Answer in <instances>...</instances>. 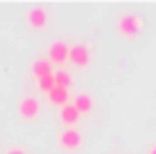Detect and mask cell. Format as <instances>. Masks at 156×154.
Here are the masks:
<instances>
[{
    "label": "cell",
    "mask_w": 156,
    "mask_h": 154,
    "mask_svg": "<svg viewBox=\"0 0 156 154\" xmlns=\"http://www.w3.org/2000/svg\"><path fill=\"white\" fill-rule=\"evenodd\" d=\"M140 30V18L138 16H122L120 18V32L127 36H136Z\"/></svg>",
    "instance_id": "4"
},
{
    "label": "cell",
    "mask_w": 156,
    "mask_h": 154,
    "mask_svg": "<svg viewBox=\"0 0 156 154\" xmlns=\"http://www.w3.org/2000/svg\"><path fill=\"white\" fill-rule=\"evenodd\" d=\"M149 154H156V147H154V150H152V152H149Z\"/></svg>",
    "instance_id": "14"
},
{
    "label": "cell",
    "mask_w": 156,
    "mask_h": 154,
    "mask_svg": "<svg viewBox=\"0 0 156 154\" xmlns=\"http://www.w3.org/2000/svg\"><path fill=\"white\" fill-rule=\"evenodd\" d=\"M68 55H70V45H66L63 41H55L50 45V52H48V61L50 63H63V61H68Z\"/></svg>",
    "instance_id": "1"
},
{
    "label": "cell",
    "mask_w": 156,
    "mask_h": 154,
    "mask_svg": "<svg viewBox=\"0 0 156 154\" xmlns=\"http://www.w3.org/2000/svg\"><path fill=\"white\" fill-rule=\"evenodd\" d=\"M48 98H50V102L52 104H59V107H66V104H68V91H66V88H55V91H50V93H48Z\"/></svg>",
    "instance_id": "7"
},
{
    "label": "cell",
    "mask_w": 156,
    "mask_h": 154,
    "mask_svg": "<svg viewBox=\"0 0 156 154\" xmlns=\"http://www.w3.org/2000/svg\"><path fill=\"white\" fill-rule=\"evenodd\" d=\"M73 107L79 111V113H88L90 109H93V100L88 98V95H77L73 102Z\"/></svg>",
    "instance_id": "10"
},
{
    "label": "cell",
    "mask_w": 156,
    "mask_h": 154,
    "mask_svg": "<svg viewBox=\"0 0 156 154\" xmlns=\"http://www.w3.org/2000/svg\"><path fill=\"white\" fill-rule=\"evenodd\" d=\"M27 23H30L34 30L45 27V23H48V9H43V7L30 9V12H27Z\"/></svg>",
    "instance_id": "3"
},
{
    "label": "cell",
    "mask_w": 156,
    "mask_h": 154,
    "mask_svg": "<svg viewBox=\"0 0 156 154\" xmlns=\"http://www.w3.org/2000/svg\"><path fill=\"white\" fill-rule=\"evenodd\" d=\"M41 111V104L36 98H25L23 102H20V116L23 118H36Z\"/></svg>",
    "instance_id": "5"
},
{
    "label": "cell",
    "mask_w": 156,
    "mask_h": 154,
    "mask_svg": "<svg viewBox=\"0 0 156 154\" xmlns=\"http://www.w3.org/2000/svg\"><path fill=\"white\" fill-rule=\"evenodd\" d=\"M55 82H57L59 88H66L68 91V86H70V75H68L66 70H59V73H55Z\"/></svg>",
    "instance_id": "11"
},
{
    "label": "cell",
    "mask_w": 156,
    "mask_h": 154,
    "mask_svg": "<svg viewBox=\"0 0 156 154\" xmlns=\"http://www.w3.org/2000/svg\"><path fill=\"white\" fill-rule=\"evenodd\" d=\"M61 145L66 147V150H77L79 145H82V134L75 129H66L61 134Z\"/></svg>",
    "instance_id": "6"
},
{
    "label": "cell",
    "mask_w": 156,
    "mask_h": 154,
    "mask_svg": "<svg viewBox=\"0 0 156 154\" xmlns=\"http://www.w3.org/2000/svg\"><path fill=\"white\" fill-rule=\"evenodd\" d=\"M61 120H63L66 125H75V123L79 120V111L75 109L73 104H66V107L61 109Z\"/></svg>",
    "instance_id": "9"
},
{
    "label": "cell",
    "mask_w": 156,
    "mask_h": 154,
    "mask_svg": "<svg viewBox=\"0 0 156 154\" xmlns=\"http://www.w3.org/2000/svg\"><path fill=\"white\" fill-rule=\"evenodd\" d=\"M9 154H25V152H20V150H14V152H9Z\"/></svg>",
    "instance_id": "13"
},
{
    "label": "cell",
    "mask_w": 156,
    "mask_h": 154,
    "mask_svg": "<svg viewBox=\"0 0 156 154\" xmlns=\"http://www.w3.org/2000/svg\"><path fill=\"white\" fill-rule=\"evenodd\" d=\"M68 59H70L75 66H88V61H90V50H88L86 45H82V43L70 45V55H68Z\"/></svg>",
    "instance_id": "2"
},
{
    "label": "cell",
    "mask_w": 156,
    "mask_h": 154,
    "mask_svg": "<svg viewBox=\"0 0 156 154\" xmlns=\"http://www.w3.org/2000/svg\"><path fill=\"white\" fill-rule=\"evenodd\" d=\"M39 86H41V91H45V93L55 91V88H57V82H55V73H52V75H48V77H43L41 82H39Z\"/></svg>",
    "instance_id": "12"
},
{
    "label": "cell",
    "mask_w": 156,
    "mask_h": 154,
    "mask_svg": "<svg viewBox=\"0 0 156 154\" xmlns=\"http://www.w3.org/2000/svg\"><path fill=\"white\" fill-rule=\"evenodd\" d=\"M48 75H52V63L48 61V59L36 61V63H34V77L41 82V79H43V77H48Z\"/></svg>",
    "instance_id": "8"
}]
</instances>
